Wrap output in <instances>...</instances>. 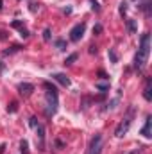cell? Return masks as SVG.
<instances>
[{
	"instance_id": "cell-1",
	"label": "cell",
	"mask_w": 152,
	"mask_h": 154,
	"mask_svg": "<svg viewBox=\"0 0 152 154\" xmlns=\"http://www.w3.org/2000/svg\"><path fill=\"white\" fill-rule=\"evenodd\" d=\"M149 52H150V34L145 32L141 36V43H140V48H138V54L134 57V66L138 70H141L147 63V57H149Z\"/></svg>"
},
{
	"instance_id": "cell-2",
	"label": "cell",
	"mask_w": 152,
	"mask_h": 154,
	"mask_svg": "<svg viewBox=\"0 0 152 154\" xmlns=\"http://www.w3.org/2000/svg\"><path fill=\"white\" fill-rule=\"evenodd\" d=\"M43 86L47 88V93H45V102H47V115L52 116L57 111V91L56 88L50 84V82H43Z\"/></svg>"
},
{
	"instance_id": "cell-3",
	"label": "cell",
	"mask_w": 152,
	"mask_h": 154,
	"mask_svg": "<svg viewBox=\"0 0 152 154\" xmlns=\"http://www.w3.org/2000/svg\"><path fill=\"white\" fill-rule=\"evenodd\" d=\"M134 113H136V109H134V108H129L125 118L120 122V125H118L116 131H114V136H116V138H122V136L129 131V127H131V124H132V118H134Z\"/></svg>"
},
{
	"instance_id": "cell-4",
	"label": "cell",
	"mask_w": 152,
	"mask_h": 154,
	"mask_svg": "<svg viewBox=\"0 0 152 154\" xmlns=\"http://www.w3.org/2000/svg\"><path fill=\"white\" fill-rule=\"evenodd\" d=\"M84 31H86V23H77L75 27L70 31V39L72 41H79V39L82 38Z\"/></svg>"
},
{
	"instance_id": "cell-5",
	"label": "cell",
	"mask_w": 152,
	"mask_h": 154,
	"mask_svg": "<svg viewBox=\"0 0 152 154\" xmlns=\"http://www.w3.org/2000/svg\"><path fill=\"white\" fill-rule=\"evenodd\" d=\"M100 151H102V136L97 134V136L91 140V145H90L88 154H100Z\"/></svg>"
},
{
	"instance_id": "cell-6",
	"label": "cell",
	"mask_w": 152,
	"mask_h": 154,
	"mask_svg": "<svg viewBox=\"0 0 152 154\" xmlns=\"http://www.w3.org/2000/svg\"><path fill=\"white\" fill-rule=\"evenodd\" d=\"M18 91H20V95L29 97V95L34 91V86H32L31 82H22V84H18Z\"/></svg>"
},
{
	"instance_id": "cell-7",
	"label": "cell",
	"mask_w": 152,
	"mask_h": 154,
	"mask_svg": "<svg viewBox=\"0 0 152 154\" xmlns=\"http://www.w3.org/2000/svg\"><path fill=\"white\" fill-rule=\"evenodd\" d=\"M11 25H13L14 29H18V31H20V36H23V38H27V36H29V31H27V29L23 27V23H22L20 20H14V22H13Z\"/></svg>"
},
{
	"instance_id": "cell-8",
	"label": "cell",
	"mask_w": 152,
	"mask_h": 154,
	"mask_svg": "<svg viewBox=\"0 0 152 154\" xmlns=\"http://www.w3.org/2000/svg\"><path fill=\"white\" fill-rule=\"evenodd\" d=\"M150 125H152V118L150 116H147V120H145V125H143V129H141V134L145 136V138H150Z\"/></svg>"
},
{
	"instance_id": "cell-9",
	"label": "cell",
	"mask_w": 152,
	"mask_h": 154,
	"mask_svg": "<svg viewBox=\"0 0 152 154\" xmlns=\"http://www.w3.org/2000/svg\"><path fill=\"white\" fill-rule=\"evenodd\" d=\"M52 77H54L59 84H63V86H70V79L65 75V74H54Z\"/></svg>"
},
{
	"instance_id": "cell-10",
	"label": "cell",
	"mask_w": 152,
	"mask_h": 154,
	"mask_svg": "<svg viewBox=\"0 0 152 154\" xmlns=\"http://www.w3.org/2000/svg\"><path fill=\"white\" fill-rule=\"evenodd\" d=\"M36 131H38L39 149H43V142H45V131H43V125H41V124H38V125H36Z\"/></svg>"
},
{
	"instance_id": "cell-11",
	"label": "cell",
	"mask_w": 152,
	"mask_h": 154,
	"mask_svg": "<svg viewBox=\"0 0 152 154\" xmlns=\"http://www.w3.org/2000/svg\"><path fill=\"white\" fill-rule=\"evenodd\" d=\"M152 86H150V81H147V84H145V88H143V97H145V100H152Z\"/></svg>"
},
{
	"instance_id": "cell-12",
	"label": "cell",
	"mask_w": 152,
	"mask_h": 154,
	"mask_svg": "<svg viewBox=\"0 0 152 154\" xmlns=\"http://www.w3.org/2000/svg\"><path fill=\"white\" fill-rule=\"evenodd\" d=\"M108 56H109V59H111V63H118V54L114 52V48H109V52H108Z\"/></svg>"
},
{
	"instance_id": "cell-13",
	"label": "cell",
	"mask_w": 152,
	"mask_h": 154,
	"mask_svg": "<svg viewBox=\"0 0 152 154\" xmlns=\"http://www.w3.org/2000/svg\"><path fill=\"white\" fill-rule=\"evenodd\" d=\"M127 29H129L131 34L136 32V22H134V20H127Z\"/></svg>"
},
{
	"instance_id": "cell-14",
	"label": "cell",
	"mask_w": 152,
	"mask_h": 154,
	"mask_svg": "<svg viewBox=\"0 0 152 154\" xmlns=\"http://www.w3.org/2000/svg\"><path fill=\"white\" fill-rule=\"evenodd\" d=\"M56 47H57L59 50H65V48H66V41H65V39H56Z\"/></svg>"
},
{
	"instance_id": "cell-15",
	"label": "cell",
	"mask_w": 152,
	"mask_h": 154,
	"mask_svg": "<svg viewBox=\"0 0 152 154\" xmlns=\"http://www.w3.org/2000/svg\"><path fill=\"white\" fill-rule=\"evenodd\" d=\"M20 147H22V154H29V143L25 142V140H22V143H20Z\"/></svg>"
},
{
	"instance_id": "cell-16",
	"label": "cell",
	"mask_w": 152,
	"mask_h": 154,
	"mask_svg": "<svg viewBox=\"0 0 152 154\" xmlns=\"http://www.w3.org/2000/svg\"><path fill=\"white\" fill-rule=\"evenodd\" d=\"M141 9H143V13H145L147 16H150V4H149V2H147V4H143V5H141Z\"/></svg>"
},
{
	"instance_id": "cell-17",
	"label": "cell",
	"mask_w": 152,
	"mask_h": 154,
	"mask_svg": "<svg viewBox=\"0 0 152 154\" xmlns=\"http://www.w3.org/2000/svg\"><path fill=\"white\" fill-rule=\"evenodd\" d=\"M75 59H77V54H72V56H68V57H66V61H65V65H72V63H74Z\"/></svg>"
},
{
	"instance_id": "cell-18",
	"label": "cell",
	"mask_w": 152,
	"mask_h": 154,
	"mask_svg": "<svg viewBox=\"0 0 152 154\" xmlns=\"http://www.w3.org/2000/svg\"><path fill=\"white\" fill-rule=\"evenodd\" d=\"M100 32H102V25L99 23V25H95V27H93V34H100Z\"/></svg>"
},
{
	"instance_id": "cell-19",
	"label": "cell",
	"mask_w": 152,
	"mask_h": 154,
	"mask_svg": "<svg viewBox=\"0 0 152 154\" xmlns=\"http://www.w3.org/2000/svg\"><path fill=\"white\" fill-rule=\"evenodd\" d=\"M125 11H127V4H125V2H122V4H120V14H123Z\"/></svg>"
},
{
	"instance_id": "cell-20",
	"label": "cell",
	"mask_w": 152,
	"mask_h": 154,
	"mask_svg": "<svg viewBox=\"0 0 152 154\" xmlns=\"http://www.w3.org/2000/svg\"><path fill=\"white\" fill-rule=\"evenodd\" d=\"M18 50H20V47H18V45H14V47H13L11 50H5L4 54H13V52H18Z\"/></svg>"
},
{
	"instance_id": "cell-21",
	"label": "cell",
	"mask_w": 152,
	"mask_h": 154,
	"mask_svg": "<svg viewBox=\"0 0 152 154\" xmlns=\"http://www.w3.org/2000/svg\"><path fill=\"white\" fill-rule=\"evenodd\" d=\"M7 109H9L11 113H16V109H18V108H16V102H11V106H9Z\"/></svg>"
},
{
	"instance_id": "cell-22",
	"label": "cell",
	"mask_w": 152,
	"mask_h": 154,
	"mask_svg": "<svg viewBox=\"0 0 152 154\" xmlns=\"http://www.w3.org/2000/svg\"><path fill=\"white\" fill-rule=\"evenodd\" d=\"M38 7H39V4H36V2H31V11H32V13H36V11H38Z\"/></svg>"
},
{
	"instance_id": "cell-23",
	"label": "cell",
	"mask_w": 152,
	"mask_h": 154,
	"mask_svg": "<svg viewBox=\"0 0 152 154\" xmlns=\"http://www.w3.org/2000/svg\"><path fill=\"white\" fill-rule=\"evenodd\" d=\"M43 38H45V41H48V39H50V31H48V29H45V32H43Z\"/></svg>"
},
{
	"instance_id": "cell-24",
	"label": "cell",
	"mask_w": 152,
	"mask_h": 154,
	"mask_svg": "<svg viewBox=\"0 0 152 154\" xmlns=\"http://www.w3.org/2000/svg\"><path fill=\"white\" fill-rule=\"evenodd\" d=\"M91 4H93V11H100V7H99V4H97L95 0H91Z\"/></svg>"
},
{
	"instance_id": "cell-25",
	"label": "cell",
	"mask_w": 152,
	"mask_h": 154,
	"mask_svg": "<svg viewBox=\"0 0 152 154\" xmlns=\"http://www.w3.org/2000/svg\"><path fill=\"white\" fill-rule=\"evenodd\" d=\"M90 52H91V54H95V52H97V47H93V45H91V47H90Z\"/></svg>"
},
{
	"instance_id": "cell-26",
	"label": "cell",
	"mask_w": 152,
	"mask_h": 154,
	"mask_svg": "<svg viewBox=\"0 0 152 154\" xmlns=\"http://www.w3.org/2000/svg\"><path fill=\"white\" fill-rule=\"evenodd\" d=\"M5 38V32H4V31H0V39H4Z\"/></svg>"
},
{
	"instance_id": "cell-27",
	"label": "cell",
	"mask_w": 152,
	"mask_h": 154,
	"mask_svg": "<svg viewBox=\"0 0 152 154\" xmlns=\"http://www.w3.org/2000/svg\"><path fill=\"white\" fill-rule=\"evenodd\" d=\"M141 152V151H140V149H136V151H132V152H129V154H140Z\"/></svg>"
},
{
	"instance_id": "cell-28",
	"label": "cell",
	"mask_w": 152,
	"mask_h": 154,
	"mask_svg": "<svg viewBox=\"0 0 152 154\" xmlns=\"http://www.w3.org/2000/svg\"><path fill=\"white\" fill-rule=\"evenodd\" d=\"M2 70H4V65H2V63H0V72H2Z\"/></svg>"
}]
</instances>
